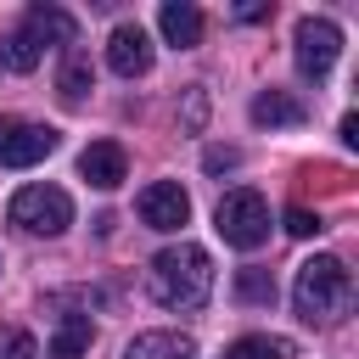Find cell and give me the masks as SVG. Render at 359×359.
Returning <instances> with one entry per match:
<instances>
[{"label":"cell","instance_id":"6da1fadb","mask_svg":"<svg viewBox=\"0 0 359 359\" xmlns=\"http://www.w3.org/2000/svg\"><path fill=\"white\" fill-rule=\"evenodd\" d=\"M208 292H213V258H208V247L174 241V247H163V252L151 258V297H157L163 309L191 314V309L208 303Z\"/></svg>","mask_w":359,"mask_h":359},{"label":"cell","instance_id":"7a4b0ae2","mask_svg":"<svg viewBox=\"0 0 359 359\" xmlns=\"http://www.w3.org/2000/svg\"><path fill=\"white\" fill-rule=\"evenodd\" d=\"M292 303H297V320H309V325H331V320H342L348 303H353V275H348V264L331 258V252L297 264Z\"/></svg>","mask_w":359,"mask_h":359},{"label":"cell","instance_id":"3957f363","mask_svg":"<svg viewBox=\"0 0 359 359\" xmlns=\"http://www.w3.org/2000/svg\"><path fill=\"white\" fill-rule=\"evenodd\" d=\"M6 219L17 230H28V236H62L73 224V196L62 185H22L11 196V208H6Z\"/></svg>","mask_w":359,"mask_h":359},{"label":"cell","instance_id":"277c9868","mask_svg":"<svg viewBox=\"0 0 359 359\" xmlns=\"http://www.w3.org/2000/svg\"><path fill=\"white\" fill-rule=\"evenodd\" d=\"M213 224H219V236H224L230 247L252 252V247L269 241V202H264L258 191H224L219 208H213Z\"/></svg>","mask_w":359,"mask_h":359},{"label":"cell","instance_id":"5b68a950","mask_svg":"<svg viewBox=\"0 0 359 359\" xmlns=\"http://www.w3.org/2000/svg\"><path fill=\"white\" fill-rule=\"evenodd\" d=\"M292 56H297V73L303 79H325L342 56V28L331 17H303L297 34H292Z\"/></svg>","mask_w":359,"mask_h":359},{"label":"cell","instance_id":"8992f818","mask_svg":"<svg viewBox=\"0 0 359 359\" xmlns=\"http://www.w3.org/2000/svg\"><path fill=\"white\" fill-rule=\"evenodd\" d=\"M62 146V135L50 123H22V118H0V163L6 168H34Z\"/></svg>","mask_w":359,"mask_h":359},{"label":"cell","instance_id":"52a82bcc","mask_svg":"<svg viewBox=\"0 0 359 359\" xmlns=\"http://www.w3.org/2000/svg\"><path fill=\"white\" fill-rule=\"evenodd\" d=\"M135 213H140V224L146 230H180L185 219H191V196H185V185L180 180H151L140 196H135Z\"/></svg>","mask_w":359,"mask_h":359},{"label":"cell","instance_id":"ba28073f","mask_svg":"<svg viewBox=\"0 0 359 359\" xmlns=\"http://www.w3.org/2000/svg\"><path fill=\"white\" fill-rule=\"evenodd\" d=\"M107 67H112L118 79H140V73L151 67V34H146L140 22H118L112 39H107Z\"/></svg>","mask_w":359,"mask_h":359},{"label":"cell","instance_id":"9c48e42d","mask_svg":"<svg viewBox=\"0 0 359 359\" xmlns=\"http://www.w3.org/2000/svg\"><path fill=\"white\" fill-rule=\"evenodd\" d=\"M79 174H84L95 191H118V185L129 180V157H123L118 140H90V146L79 151Z\"/></svg>","mask_w":359,"mask_h":359},{"label":"cell","instance_id":"30bf717a","mask_svg":"<svg viewBox=\"0 0 359 359\" xmlns=\"http://www.w3.org/2000/svg\"><path fill=\"white\" fill-rule=\"evenodd\" d=\"M17 34H22V39H34L39 50H45V45H62V50H67V45H73V34H79V22H73L62 6H28V17H22V28H17Z\"/></svg>","mask_w":359,"mask_h":359},{"label":"cell","instance_id":"8fae6325","mask_svg":"<svg viewBox=\"0 0 359 359\" xmlns=\"http://www.w3.org/2000/svg\"><path fill=\"white\" fill-rule=\"evenodd\" d=\"M157 28H163V39H168V45L191 50V45L202 39V11H196L191 0H163V11H157Z\"/></svg>","mask_w":359,"mask_h":359},{"label":"cell","instance_id":"7c38bea8","mask_svg":"<svg viewBox=\"0 0 359 359\" xmlns=\"http://www.w3.org/2000/svg\"><path fill=\"white\" fill-rule=\"evenodd\" d=\"M123 359H196V342L185 331H140L123 348Z\"/></svg>","mask_w":359,"mask_h":359},{"label":"cell","instance_id":"4fadbf2b","mask_svg":"<svg viewBox=\"0 0 359 359\" xmlns=\"http://www.w3.org/2000/svg\"><path fill=\"white\" fill-rule=\"evenodd\" d=\"M90 84H95V67H90V56H84L79 45H67V50H62V73H56V95H62L67 107H79V101L90 95Z\"/></svg>","mask_w":359,"mask_h":359},{"label":"cell","instance_id":"5bb4252c","mask_svg":"<svg viewBox=\"0 0 359 359\" xmlns=\"http://www.w3.org/2000/svg\"><path fill=\"white\" fill-rule=\"evenodd\" d=\"M252 123H264V129H292V123H303V101L286 95V90H258V95H252Z\"/></svg>","mask_w":359,"mask_h":359},{"label":"cell","instance_id":"9a60e30c","mask_svg":"<svg viewBox=\"0 0 359 359\" xmlns=\"http://www.w3.org/2000/svg\"><path fill=\"white\" fill-rule=\"evenodd\" d=\"M90 314H62V325H56V337H50V348H45V359H84V348H90Z\"/></svg>","mask_w":359,"mask_h":359},{"label":"cell","instance_id":"2e32d148","mask_svg":"<svg viewBox=\"0 0 359 359\" xmlns=\"http://www.w3.org/2000/svg\"><path fill=\"white\" fill-rule=\"evenodd\" d=\"M297 348L286 337H269V331H252V337H236L224 348V359H292Z\"/></svg>","mask_w":359,"mask_h":359},{"label":"cell","instance_id":"e0dca14e","mask_svg":"<svg viewBox=\"0 0 359 359\" xmlns=\"http://www.w3.org/2000/svg\"><path fill=\"white\" fill-rule=\"evenodd\" d=\"M236 297L241 303H275V275L269 269H241L236 275Z\"/></svg>","mask_w":359,"mask_h":359},{"label":"cell","instance_id":"ac0fdd59","mask_svg":"<svg viewBox=\"0 0 359 359\" xmlns=\"http://www.w3.org/2000/svg\"><path fill=\"white\" fill-rule=\"evenodd\" d=\"M0 62H6L11 73H28V67H39V45H34V39H22V34H11V39H6V50H0Z\"/></svg>","mask_w":359,"mask_h":359},{"label":"cell","instance_id":"d6986e66","mask_svg":"<svg viewBox=\"0 0 359 359\" xmlns=\"http://www.w3.org/2000/svg\"><path fill=\"white\" fill-rule=\"evenodd\" d=\"M0 359H39V348L22 325H0Z\"/></svg>","mask_w":359,"mask_h":359},{"label":"cell","instance_id":"ffe728a7","mask_svg":"<svg viewBox=\"0 0 359 359\" xmlns=\"http://www.w3.org/2000/svg\"><path fill=\"white\" fill-rule=\"evenodd\" d=\"M286 230H292V236H320V230H325V219H320V213H309V208H292V213H286Z\"/></svg>","mask_w":359,"mask_h":359},{"label":"cell","instance_id":"44dd1931","mask_svg":"<svg viewBox=\"0 0 359 359\" xmlns=\"http://www.w3.org/2000/svg\"><path fill=\"white\" fill-rule=\"evenodd\" d=\"M202 118H208V90H202V84H191V90H185V123H191V129H202Z\"/></svg>","mask_w":359,"mask_h":359},{"label":"cell","instance_id":"7402d4cb","mask_svg":"<svg viewBox=\"0 0 359 359\" xmlns=\"http://www.w3.org/2000/svg\"><path fill=\"white\" fill-rule=\"evenodd\" d=\"M202 163H208V174H224V168H236V163H241V151H236V146H208V151H202Z\"/></svg>","mask_w":359,"mask_h":359},{"label":"cell","instance_id":"603a6c76","mask_svg":"<svg viewBox=\"0 0 359 359\" xmlns=\"http://www.w3.org/2000/svg\"><path fill=\"white\" fill-rule=\"evenodd\" d=\"M342 146H359V118H353V112L342 118Z\"/></svg>","mask_w":359,"mask_h":359},{"label":"cell","instance_id":"cb8c5ba5","mask_svg":"<svg viewBox=\"0 0 359 359\" xmlns=\"http://www.w3.org/2000/svg\"><path fill=\"white\" fill-rule=\"evenodd\" d=\"M236 17H241V22H264V17H269V6H241Z\"/></svg>","mask_w":359,"mask_h":359}]
</instances>
